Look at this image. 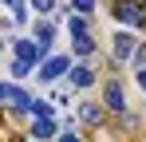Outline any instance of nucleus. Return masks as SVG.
I'll return each instance as SVG.
<instances>
[{"mask_svg": "<svg viewBox=\"0 0 146 142\" xmlns=\"http://www.w3.org/2000/svg\"><path fill=\"white\" fill-rule=\"evenodd\" d=\"M115 16H119L122 24H146L142 4H138V0H115Z\"/></svg>", "mask_w": 146, "mask_h": 142, "instance_id": "f257e3e1", "label": "nucleus"}, {"mask_svg": "<svg viewBox=\"0 0 146 142\" xmlns=\"http://www.w3.org/2000/svg\"><path fill=\"white\" fill-rule=\"evenodd\" d=\"M40 55H44V47L36 44V40H20V44H16V59H20V63H28V67H32Z\"/></svg>", "mask_w": 146, "mask_h": 142, "instance_id": "f03ea898", "label": "nucleus"}, {"mask_svg": "<svg viewBox=\"0 0 146 142\" xmlns=\"http://www.w3.org/2000/svg\"><path fill=\"white\" fill-rule=\"evenodd\" d=\"M111 55H115V63H126V59L134 55V36H115V47H111Z\"/></svg>", "mask_w": 146, "mask_h": 142, "instance_id": "7ed1b4c3", "label": "nucleus"}, {"mask_svg": "<svg viewBox=\"0 0 146 142\" xmlns=\"http://www.w3.org/2000/svg\"><path fill=\"white\" fill-rule=\"evenodd\" d=\"M59 75H67V59H63V55L48 59V63H44V71H40V79H44V83H55Z\"/></svg>", "mask_w": 146, "mask_h": 142, "instance_id": "20e7f679", "label": "nucleus"}, {"mask_svg": "<svg viewBox=\"0 0 146 142\" xmlns=\"http://www.w3.org/2000/svg\"><path fill=\"white\" fill-rule=\"evenodd\" d=\"M107 107H111V111H122V107H126V95H122L119 83H107Z\"/></svg>", "mask_w": 146, "mask_h": 142, "instance_id": "39448f33", "label": "nucleus"}, {"mask_svg": "<svg viewBox=\"0 0 146 142\" xmlns=\"http://www.w3.org/2000/svg\"><path fill=\"white\" fill-rule=\"evenodd\" d=\"M8 103H12L16 111H32V99H28V91H16V87H8Z\"/></svg>", "mask_w": 146, "mask_h": 142, "instance_id": "423d86ee", "label": "nucleus"}, {"mask_svg": "<svg viewBox=\"0 0 146 142\" xmlns=\"http://www.w3.org/2000/svg\"><path fill=\"white\" fill-rule=\"evenodd\" d=\"M32 134H36V138H51V134H55V118H36Z\"/></svg>", "mask_w": 146, "mask_h": 142, "instance_id": "0eeeda50", "label": "nucleus"}, {"mask_svg": "<svg viewBox=\"0 0 146 142\" xmlns=\"http://www.w3.org/2000/svg\"><path fill=\"white\" fill-rule=\"evenodd\" d=\"M51 36H55V24H40V28H36V44L44 47V51H48V44H51Z\"/></svg>", "mask_w": 146, "mask_h": 142, "instance_id": "6e6552de", "label": "nucleus"}, {"mask_svg": "<svg viewBox=\"0 0 146 142\" xmlns=\"http://www.w3.org/2000/svg\"><path fill=\"white\" fill-rule=\"evenodd\" d=\"M91 79H95L91 67H71V83H75V87H91Z\"/></svg>", "mask_w": 146, "mask_h": 142, "instance_id": "1a4fd4ad", "label": "nucleus"}, {"mask_svg": "<svg viewBox=\"0 0 146 142\" xmlns=\"http://www.w3.org/2000/svg\"><path fill=\"white\" fill-rule=\"evenodd\" d=\"M79 118H83V122H91V126H95L99 118H103V111H99V107H91V103H83V107H79Z\"/></svg>", "mask_w": 146, "mask_h": 142, "instance_id": "9d476101", "label": "nucleus"}, {"mask_svg": "<svg viewBox=\"0 0 146 142\" xmlns=\"http://www.w3.org/2000/svg\"><path fill=\"white\" fill-rule=\"evenodd\" d=\"M95 44H91V36H75V55H91Z\"/></svg>", "mask_w": 146, "mask_h": 142, "instance_id": "9b49d317", "label": "nucleus"}, {"mask_svg": "<svg viewBox=\"0 0 146 142\" xmlns=\"http://www.w3.org/2000/svg\"><path fill=\"white\" fill-rule=\"evenodd\" d=\"M71 36H91V32H87V20H83V16H75V20H71Z\"/></svg>", "mask_w": 146, "mask_h": 142, "instance_id": "f8f14e48", "label": "nucleus"}, {"mask_svg": "<svg viewBox=\"0 0 146 142\" xmlns=\"http://www.w3.org/2000/svg\"><path fill=\"white\" fill-rule=\"evenodd\" d=\"M75 12H79V16H83V12L91 16V12H95V0H75Z\"/></svg>", "mask_w": 146, "mask_h": 142, "instance_id": "ddd939ff", "label": "nucleus"}, {"mask_svg": "<svg viewBox=\"0 0 146 142\" xmlns=\"http://www.w3.org/2000/svg\"><path fill=\"white\" fill-rule=\"evenodd\" d=\"M32 8H36V12H51V8H55V0H32Z\"/></svg>", "mask_w": 146, "mask_h": 142, "instance_id": "4468645a", "label": "nucleus"}, {"mask_svg": "<svg viewBox=\"0 0 146 142\" xmlns=\"http://www.w3.org/2000/svg\"><path fill=\"white\" fill-rule=\"evenodd\" d=\"M59 142H79V134H71V130H67V134H59Z\"/></svg>", "mask_w": 146, "mask_h": 142, "instance_id": "2eb2a0df", "label": "nucleus"}, {"mask_svg": "<svg viewBox=\"0 0 146 142\" xmlns=\"http://www.w3.org/2000/svg\"><path fill=\"white\" fill-rule=\"evenodd\" d=\"M138 87H142V91H146V67L138 71Z\"/></svg>", "mask_w": 146, "mask_h": 142, "instance_id": "dca6fc26", "label": "nucleus"}, {"mask_svg": "<svg viewBox=\"0 0 146 142\" xmlns=\"http://www.w3.org/2000/svg\"><path fill=\"white\" fill-rule=\"evenodd\" d=\"M0 99H8V87H4V83H0Z\"/></svg>", "mask_w": 146, "mask_h": 142, "instance_id": "f3484780", "label": "nucleus"}, {"mask_svg": "<svg viewBox=\"0 0 146 142\" xmlns=\"http://www.w3.org/2000/svg\"><path fill=\"white\" fill-rule=\"evenodd\" d=\"M4 4H16V8H20V0H4Z\"/></svg>", "mask_w": 146, "mask_h": 142, "instance_id": "a211bd4d", "label": "nucleus"}]
</instances>
